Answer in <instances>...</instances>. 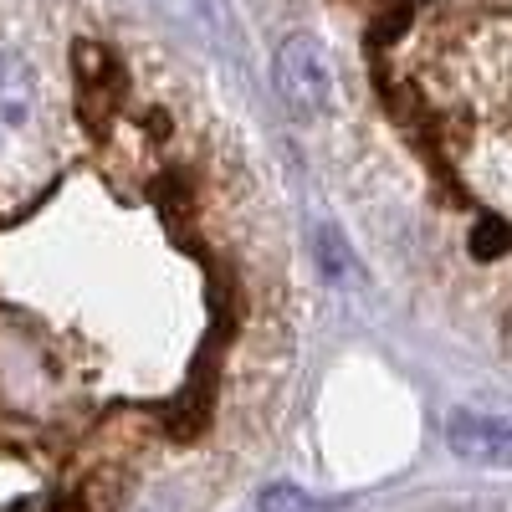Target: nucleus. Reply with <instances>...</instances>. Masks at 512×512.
Segmentation results:
<instances>
[{"mask_svg":"<svg viewBox=\"0 0 512 512\" xmlns=\"http://www.w3.org/2000/svg\"><path fill=\"white\" fill-rule=\"evenodd\" d=\"M262 512H318V502L308 492H297L292 482H272L262 492Z\"/></svg>","mask_w":512,"mask_h":512,"instance_id":"obj_4","label":"nucleus"},{"mask_svg":"<svg viewBox=\"0 0 512 512\" xmlns=\"http://www.w3.org/2000/svg\"><path fill=\"white\" fill-rule=\"evenodd\" d=\"M507 241H512V231H507V226H497V221H482V226H477V236H472V251H477V256H497Z\"/></svg>","mask_w":512,"mask_h":512,"instance_id":"obj_5","label":"nucleus"},{"mask_svg":"<svg viewBox=\"0 0 512 512\" xmlns=\"http://www.w3.org/2000/svg\"><path fill=\"white\" fill-rule=\"evenodd\" d=\"M446 446H451L461 461L502 466V472H512V420L477 415V410H456V415L446 420Z\"/></svg>","mask_w":512,"mask_h":512,"instance_id":"obj_2","label":"nucleus"},{"mask_svg":"<svg viewBox=\"0 0 512 512\" xmlns=\"http://www.w3.org/2000/svg\"><path fill=\"white\" fill-rule=\"evenodd\" d=\"M31 108H36V72L16 52H0V134L26 128Z\"/></svg>","mask_w":512,"mask_h":512,"instance_id":"obj_3","label":"nucleus"},{"mask_svg":"<svg viewBox=\"0 0 512 512\" xmlns=\"http://www.w3.org/2000/svg\"><path fill=\"white\" fill-rule=\"evenodd\" d=\"M272 72H277L282 103L292 113H303V118H313L328 103V93H333V62L323 52V41H313V36H287L277 47V67Z\"/></svg>","mask_w":512,"mask_h":512,"instance_id":"obj_1","label":"nucleus"}]
</instances>
